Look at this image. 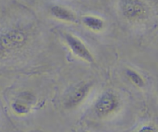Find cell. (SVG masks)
<instances>
[{
    "label": "cell",
    "mask_w": 158,
    "mask_h": 132,
    "mask_svg": "<svg viewBox=\"0 0 158 132\" xmlns=\"http://www.w3.org/2000/svg\"><path fill=\"white\" fill-rule=\"evenodd\" d=\"M120 97L112 91L103 93L94 104V111L99 118L106 119L117 114L120 109Z\"/></svg>",
    "instance_id": "obj_1"
},
{
    "label": "cell",
    "mask_w": 158,
    "mask_h": 132,
    "mask_svg": "<svg viewBox=\"0 0 158 132\" xmlns=\"http://www.w3.org/2000/svg\"><path fill=\"white\" fill-rule=\"evenodd\" d=\"M64 39L66 45L75 57L86 63H94V55L80 39L69 33L65 34Z\"/></svg>",
    "instance_id": "obj_2"
},
{
    "label": "cell",
    "mask_w": 158,
    "mask_h": 132,
    "mask_svg": "<svg viewBox=\"0 0 158 132\" xmlns=\"http://www.w3.org/2000/svg\"><path fill=\"white\" fill-rule=\"evenodd\" d=\"M120 8L123 15L130 20H139L146 15V7L140 0H121Z\"/></svg>",
    "instance_id": "obj_3"
},
{
    "label": "cell",
    "mask_w": 158,
    "mask_h": 132,
    "mask_svg": "<svg viewBox=\"0 0 158 132\" xmlns=\"http://www.w3.org/2000/svg\"><path fill=\"white\" fill-rule=\"evenodd\" d=\"M90 83H82L69 94L64 102L65 108L73 110L80 107L86 100L91 90Z\"/></svg>",
    "instance_id": "obj_4"
},
{
    "label": "cell",
    "mask_w": 158,
    "mask_h": 132,
    "mask_svg": "<svg viewBox=\"0 0 158 132\" xmlns=\"http://www.w3.org/2000/svg\"><path fill=\"white\" fill-rule=\"evenodd\" d=\"M33 101L30 95L23 96L15 99L11 104L12 112L18 116H26L29 114L33 106Z\"/></svg>",
    "instance_id": "obj_5"
},
{
    "label": "cell",
    "mask_w": 158,
    "mask_h": 132,
    "mask_svg": "<svg viewBox=\"0 0 158 132\" xmlns=\"http://www.w3.org/2000/svg\"><path fill=\"white\" fill-rule=\"evenodd\" d=\"M50 13L52 16L61 21L68 23H75L77 22V16L73 12L69 10L67 8L61 6H53L50 8Z\"/></svg>",
    "instance_id": "obj_6"
},
{
    "label": "cell",
    "mask_w": 158,
    "mask_h": 132,
    "mask_svg": "<svg viewBox=\"0 0 158 132\" xmlns=\"http://www.w3.org/2000/svg\"><path fill=\"white\" fill-rule=\"evenodd\" d=\"M24 40V36L16 31H12L4 34L0 38V47L11 48L15 46Z\"/></svg>",
    "instance_id": "obj_7"
},
{
    "label": "cell",
    "mask_w": 158,
    "mask_h": 132,
    "mask_svg": "<svg viewBox=\"0 0 158 132\" xmlns=\"http://www.w3.org/2000/svg\"><path fill=\"white\" fill-rule=\"evenodd\" d=\"M82 22L85 26L94 32H100L104 28V21L95 15H84L82 17Z\"/></svg>",
    "instance_id": "obj_8"
},
{
    "label": "cell",
    "mask_w": 158,
    "mask_h": 132,
    "mask_svg": "<svg viewBox=\"0 0 158 132\" xmlns=\"http://www.w3.org/2000/svg\"><path fill=\"white\" fill-rule=\"evenodd\" d=\"M126 75L130 80V81L139 88H143L145 86V80L143 77L139 74L137 71L133 69H127Z\"/></svg>",
    "instance_id": "obj_9"
},
{
    "label": "cell",
    "mask_w": 158,
    "mask_h": 132,
    "mask_svg": "<svg viewBox=\"0 0 158 132\" xmlns=\"http://www.w3.org/2000/svg\"><path fill=\"white\" fill-rule=\"evenodd\" d=\"M137 132H158L157 127L152 124H147L143 125Z\"/></svg>",
    "instance_id": "obj_10"
},
{
    "label": "cell",
    "mask_w": 158,
    "mask_h": 132,
    "mask_svg": "<svg viewBox=\"0 0 158 132\" xmlns=\"http://www.w3.org/2000/svg\"><path fill=\"white\" fill-rule=\"evenodd\" d=\"M157 94H158V89H157Z\"/></svg>",
    "instance_id": "obj_11"
},
{
    "label": "cell",
    "mask_w": 158,
    "mask_h": 132,
    "mask_svg": "<svg viewBox=\"0 0 158 132\" xmlns=\"http://www.w3.org/2000/svg\"><path fill=\"white\" fill-rule=\"evenodd\" d=\"M86 132H87V131H86Z\"/></svg>",
    "instance_id": "obj_12"
}]
</instances>
